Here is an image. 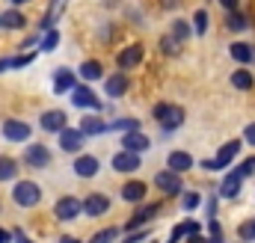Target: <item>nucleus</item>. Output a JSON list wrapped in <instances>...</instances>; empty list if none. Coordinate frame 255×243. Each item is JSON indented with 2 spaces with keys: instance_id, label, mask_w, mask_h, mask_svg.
Here are the masks:
<instances>
[{
  "instance_id": "nucleus-1",
  "label": "nucleus",
  "mask_w": 255,
  "mask_h": 243,
  "mask_svg": "<svg viewBox=\"0 0 255 243\" xmlns=\"http://www.w3.org/2000/svg\"><path fill=\"white\" fill-rule=\"evenodd\" d=\"M154 119L160 122L166 130H172V127H181V122H184V110L175 107V104H157V107H154Z\"/></svg>"
},
{
  "instance_id": "nucleus-2",
  "label": "nucleus",
  "mask_w": 255,
  "mask_h": 243,
  "mask_svg": "<svg viewBox=\"0 0 255 243\" xmlns=\"http://www.w3.org/2000/svg\"><path fill=\"white\" fill-rule=\"evenodd\" d=\"M12 196H15V202H18L21 208H33V205H39L42 190H39V184H33V181H18Z\"/></svg>"
},
{
  "instance_id": "nucleus-3",
  "label": "nucleus",
  "mask_w": 255,
  "mask_h": 243,
  "mask_svg": "<svg viewBox=\"0 0 255 243\" xmlns=\"http://www.w3.org/2000/svg\"><path fill=\"white\" fill-rule=\"evenodd\" d=\"M54 214H57V220H74V217H80V202L74 199V196H63L57 205H54Z\"/></svg>"
},
{
  "instance_id": "nucleus-4",
  "label": "nucleus",
  "mask_w": 255,
  "mask_h": 243,
  "mask_svg": "<svg viewBox=\"0 0 255 243\" xmlns=\"http://www.w3.org/2000/svg\"><path fill=\"white\" fill-rule=\"evenodd\" d=\"M3 136H6L9 142H24V139L30 136V124H27V122H18V119L3 122Z\"/></svg>"
},
{
  "instance_id": "nucleus-5",
  "label": "nucleus",
  "mask_w": 255,
  "mask_h": 243,
  "mask_svg": "<svg viewBox=\"0 0 255 243\" xmlns=\"http://www.w3.org/2000/svg\"><path fill=\"white\" fill-rule=\"evenodd\" d=\"M238 148H241V142H226V145L220 148L217 160H205L202 166H205V169H223V166H226V163H229V160L238 154Z\"/></svg>"
},
{
  "instance_id": "nucleus-6",
  "label": "nucleus",
  "mask_w": 255,
  "mask_h": 243,
  "mask_svg": "<svg viewBox=\"0 0 255 243\" xmlns=\"http://www.w3.org/2000/svg\"><path fill=\"white\" fill-rule=\"evenodd\" d=\"M89 217H101V214H107V208H110V202H107V196H101V193H92V196H86V202L80 205Z\"/></svg>"
},
{
  "instance_id": "nucleus-7",
  "label": "nucleus",
  "mask_w": 255,
  "mask_h": 243,
  "mask_svg": "<svg viewBox=\"0 0 255 243\" xmlns=\"http://www.w3.org/2000/svg\"><path fill=\"white\" fill-rule=\"evenodd\" d=\"M24 160H27L33 169H42V166H48V163H51V154H48V148H45V145H30V148H27V154H24Z\"/></svg>"
},
{
  "instance_id": "nucleus-8",
  "label": "nucleus",
  "mask_w": 255,
  "mask_h": 243,
  "mask_svg": "<svg viewBox=\"0 0 255 243\" xmlns=\"http://www.w3.org/2000/svg\"><path fill=\"white\" fill-rule=\"evenodd\" d=\"M154 184L163 190V193H181V178H178V172H157L154 175Z\"/></svg>"
},
{
  "instance_id": "nucleus-9",
  "label": "nucleus",
  "mask_w": 255,
  "mask_h": 243,
  "mask_svg": "<svg viewBox=\"0 0 255 243\" xmlns=\"http://www.w3.org/2000/svg\"><path fill=\"white\" fill-rule=\"evenodd\" d=\"M113 169L116 172H133V169H139V157L133 151H119L113 157Z\"/></svg>"
},
{
  "instance_id": "nucleus-10",
  "label": "nucleus",
  "mask_w": 255,
  "mask_h": 243,
  "mask_svg": "<svg viewBox=\"0 0 255 243\" xmlns=\"http://www.w3.org/2000/svg\"><path fill=\"white\" fill-rule=\"evenodd\" d=\"M139 60H142V45H130V48H125L122 54H119V68L122 71H128V68H133V65H139Z\"/></svg>"
},
{
  "instance_id": "nucleus-11",
  "label": "nucleus",
  "mask_w": 255,
  "mask_h": 243,
  "mask_svg": "<svg viewBox=\"0 0 255 243\" xmlns=\"http://www.w3.org/2000/svg\"><path fill=\"white\" fill-rule=\"evenodd\" d=\"M60 145H63V151H77L83 145V133L74 127H65V130H60Z\"/></svg>"
},
{
  "instance_id": "nucleus-12",
  "label": "nucleus",
  "mask_w": 255,
  "mask_h": 243,
  "mask_svg": "<svg viewBox=\"0 0 255 243\" xmlns=\"http://www.w3.org/2000/svg\"><path fill=\"white\" fill-rule=\"evenodd\" d=\"M71 101H74L77 107H92V110H98V107H101V101H98L86 86H77V89L71 92Z\"/></svg>"
},
{
  "instance_id": "nucleus-13",
  "label": "nucleus",
  "mask_w": 255,
  "mask_h": 243,
  "mask_svg": "<svg viewBox=\"0 0 255 243\" xmlns=\"http://www.w3.org/2000/svg\"><path fill=\"white\" fill-rule=\"evenodd\" d=\"M187 169H193V157L187 154V151H172L169 154V172H187Z\"/></svg>"
},
{
  "instance_id": "nucleus-14",
  "label": "nucleus",
  "mask_w": 255,
  "mask_h": 243,
  "mask_svg": "<svg viewBox=\"0 0 255 243\" xmlns=\"http://www.w3.org/2000/svg\"><path fill=\"white\" fill-rule=\"evenodd\" d=\"M74 172H77L80 178H92V175L98 172V160H95V157H89V154H83V157H77V160H74Z\"/></svg>"
},
{
  "instance_id": "nucleus-15",
  "label": "nucleus",
  "mask_w": 255,
  "mask_h": 243,
  "mask_svg": "<svg viewBox=\"0 0 255 243\" xmlns=\"http://www.w3.org/2000/svg\"><path fill=\"white\" fill-rule=\"evenodd\" d=\"M42 127L45 130H65V113L63 110H48L45 116H42Z\"/></svg>"
},
{
  "instance_id": "nucleus-16",
  "label": "nucleus",
  "mask_w": 255,
  "mask_h": 243,
  "mask_svg": "<svg viewBox=\"0 0 255 243\" xmlns=\"http://www.w3.org/2000/svg\"><path fill=\"white\" fill-rule=\"evenodd\" d=\"M142 196H145V184L142 181H128L122 187V199L125 202H142Z\"/></svg>"
},
{
  "instance_id": "nucleus-17",
  "label": "nucleus",
  "mask_w": 255,
  "mask_h": 243,
  "mask_svg": "<svg viewBox=\"0 0 255 243\" xmlns=\"http://www.w3.org/2000/svg\"><path fill=\"white\" fill-rule=\"evenodd\" d=\"M83 136H95V133H104L107 130V124L101 119H95V116H89V119H80V127H77Z\"/></svg>"
},
{
  "instance_id": "nucleus-18",
  "label": "nucleus",
  "mask_w": 255,
  "mask_h": 243,
  "mask_svg": "<svg viewBox=\"0 0 255 243\" xmlns=\"http://www.w3.org/2000/svg\"><path fill=\"white\" fill-rule=\"evenodd\" d=\"M187 235H202L199 223H181V226H175V229H172V235H169V241H166V243H178L181 238H187Z\"/></svg>"
},
{
  "instance_id": "nucleus-19",
  "label": "nucleus",
  "mask_w": 255,
  "mask_h": 243,
  "mask_svg": "<svg viewBox=\"0 0 255 243\" xmlns=\"http://www.w3.org/2000/svg\"><path fill=\"white\" fill-rule=\"evenodd\" d=\"M160 211V205H145V208H139L133 217H130V223H128V229H136V226H142L145 220H151L154 214Z\"/></svg>"
},
{
  "instance_id": "nucleus-20",
  "label": "nucleus",
  "mask_w": 255,
  "mask_h": 243,
  "mask_svg": "<svg viewBox=\"0 0 255 243\" xmlns=\"http://www.w3.org/2000/svg\"><path fill=\"white\" fill-rule=\"evenodd\" d=\"M122 145H125V151H142L145 145H148V139L142 136V133H136V130H130V133H125V139H122Z\"/></svg>"
},
{
  "instance_id": "nucleus-21",
  "label": "nucleus",
  "mask_w": 255,
  "mask_h": 243,
  "mask_svg": "<svg viewBox=\"0 0 255 243\" xmlns=\"http://www.w3.org/2000/svg\"><path fill=\"white\" fill-rule=\"evenodd\" d=\"M71 86H74V74H71L68 68H60V71L54 74V89H57V92H68Z\"/></svg>"
},
{
  "instance_id": "nucleus-22",
  "label": "nucleus",
  "mask_w": 255,
  "mask_h": 243,
  "mask_svg": "<svg viewBox=\"0 0 255 243\" xmlns=\"http://www.w3.org/2000/svg\"><path fill=\"white\" fill-rule=\"evenodd\" d=\"M125 89H128V77L125 74H113V77L107 80V95L119 98V95H125Z\"/></svg>"
},
{
  "instance_id": "nucleus-23",
  "label": "nucleus",
  "mask_w": 255,
  "mask_h": 243,
  "mask_svg": "<svg viewBox=\"0 0 255 243\" xmlns=\"http://www.w3.org/2000/svg\"><path fill=\"white\" fill-rule=\"evenodd\" d=\"M241 181H244V178H241L238 172L226 175V181H223V196H226V199H235V196L241 193Z\"/></svg>"
},
{
  "instance_id": "nucleus-24",
  "label": "nucleus",
  "mask_w": 255,
  "mask_h": 243,
  "mask_svg": "<svg viewBox=\"0 0 255 243\" xmlns=\"http://www.w3.org/2000/svg\"><path fill=\"white\" fill-rule=\"evenodd\" d=\"M232 57H235L238 62H253L255 60V48L244 45V42H235V45H232Z\"/></svg>"
},
{
  "instance_id": "nucleus-25",
  "label": "nucleus",
  "mask_w": 255,
  "mask_h": 243,
  "mask_svg": "<svg viewBox=\"0 0 255 243\" xmlns=\"http://www.w3.org/2000/svg\"><path fill=\"white\" fill-rule=\"evenodd\" d=\"M0 27H6V30H18V27H24V15L21 12H3L0 15Z\"/></svg>"
},
{
  "instance_id": "nucleus-26",
  "label": "nucleus",
  "mask_w": 255,
  "mask_h": 243,
  "mask_svg": "<svg viewBox=\"0 0 255 243\" xmlns=\"http://www.w3.org/2000/svg\"><path fill=\"white\" fill-rule=\"evenodd\" d=\"M253 83L255 80L247 68H238V71L232 74V86H235V89H253Z\"/></svg>"
},
{
  "instance_id": "nucleus-27",
  "label": "nucleus",
  "mask_w": 255,
  "mask_h": 243,
  "mask_svg": "<svg viewBox=\"0 0 255 243\" xmlns=\"http://www.w3.org/2000/svg\"><path fill=\"white\" fill-rule=\"evenodd\" d=\"M80 77H86V80H98V77H104V68H101V62L89 60L80 65Z\"/></svg>"
},
{
  "instance_id": "nucleus-28",
  "label": "nucleus",
  "mask_w": 255,
  "mask_h": 243,
  "mask_svg": "<svg viewBox=\"0 0 255 243\" xmlns=\"http://www.w3.org/2000/svg\"><path fill=\"white\" fill-rule=\"evenodd\" d=\"M15 172H18L15 160H12V157H0V181H9V178H15Z\"/></svg>"
},
{
  "instance_id": "nucleus-29",
  "label": "nucleus",
  "mask_w": 255,
  "mask_h": 243,
  "mask_svg": "<svg viewBox=\"0 0 255 243\" xmlns=\"http://www.w3.org/2000/svg\"><path fill=\"white\" fill-rule=\"evenodd\" d=\"M226 27H229L232 33H241V30H247V15H241V12H232V15H229V21H226Z\"/></svg>"
},
{
  "instance_id": "nucleus-30",
  "label": "nucleus",
  "mask_w": 255,
  "mask_h": 243,
  "mask_svg": "<svg viewBox=\"0 0 255 243\" xmlns=\"http://www.w3.org/2000/svg\"><path fill=\"white\" fill-rule=\"evenodd\" d=\"M238 235H241V241H255V220H250V223H241Z\"/></svg>"
},
{
  "instance_id": "nucleus-31",
  "label": "nucleus",
  "mask_w": 255,
  "mask_h": 243,
  "mask_svg": "<svg viewBox=\"0 0 255 243\" xmlns=\"http://www.w3.org/2000/svg\"><path fill=\"white\" fill-rule=\"evenodd\" d=\"M193 24H196V30H199V36H202V33L208 30V12H202V9H199V12L193 15Z\"/></svg>"
},
{
  "instance_id": "nucleus-32",
  "label": "nucleus",
  "mask_w": 255,
  "mask_h": 243,
  "mask_svg": "<svg viewBox=\"0 0 255 243\" xmlns=\"http://www.w3.org/2000/svg\"><path fill=\"white\" fill-rule=\"evenodd\" d=\"M235 172H238L241 178H247V175H253V172H255V157H250V160H244V163H241V166H238Z\"/></svg>"
},
{
  "instance_id": "nucleus-33",
  "label": "nucleus",
  "mask_w": 255,
  "mask_h": 243,
  "mask_svg": "<svg viewBox=\"0 0 255 243\" xmlns=\"http://www.w3.org/2000/svg\"><path fill=\"white\" fill-rule=\"evenodd\" d=\"M172 39H175V42L187 39V24H184V21H175V24H172Z\"/></svg>"
},
{
  "instance_id": "nucleus-34",
  "label": "nucleus",
  "mask_w": 255,
  "mask_h": 243,
  "mask_svg": "<svg viewBox=\"0 0 255 243\" xmlns=\"http://www.w3.org/2000/svg\"><path fill=\"white\" fill-rule=\"evenodd\" d=\"M116 238V229H104V232H98L95 238H92V243H110Z\"/></svg>"
},
{
  "instance_id": "nucleus-35",
  "label": "nucleus",
  "mask_w": 255,
  "mask_h": 243,
  "mask_svg": "<svg viewBox=\"0 0 255 243\" xmlns=\"http://www.w3.org/2000/svg\"><path fill=\"white\" fill-rule=\"evenodd\" d=\"M113 127H119V130L130 133V130H136V127H139V122H136V119H122V122H116Z\"/></svg>"
},
{
  "instance_id": "nucleus-36",
  "label": "nucleus",
  "mask_w": 255,
  "mask_h": 243,
  "mask_svg": "<svg viewBox=\"0 0 255 243\" xmlns=\"http://www.w3.org/2000/svg\"><path fill=\"white\" fill-rule=\"evenodd\" d=\"M57 42H60V36L51 30V33L45 36V42H42V51H54V48H57Z\"/></svg>"
},
{
  "instance_id": "nucleus-37",
  "label": "nucleus",
  "mask_w": 255,
  "mask_h": 243,
  "mask_svg": "<svg viewBox=\"0 0 255 243\" xmlns=\"http://www.w3.org/2000/svg\"><path fill=\"white\" fill-rule=\"evenodd\" d=\"M160 48H163L166 54H175V51H178V42H172V39H163V42H160Z\"/></svg>"
},
{
  "instance_id": "nucleus-38",
  "label": "nucleus",
  "mask_w": 255,
  "mask_h": 243,
  "mask_svg": "<svg viewBox=\"0 0 255 243\" xmlns=\"http://www.w3.org/2000/svg\"><path fill=\"white\" fill-rule=\"evenodd\" d=\"M244 136H247V142H250V145H255V122H253V124H247Z\"/></svg>"
},
{
  "instance_id": "nucleus-39",
  "label": "nucleus",
  "mask_w": 255,
  "mask_h": 243,
  "mask_svg": "<svg viewBox=\"0 0 255 243\" xmlns=\"http://www.w3.org/2000/svg\"><path fill=\"white\" fill-rule=\"evenodd\" d=\"M196 205H199V196H196V193L184 196V208H187V211H190V208H196Z\"/></svg>"
},
{
  "instance_id": "nucleus-40",
  "label": "nucleus",
  "mask_w": 255,
  "mask_h": 243,
  "mask_svg": "<svg viewBox=\"0 0 255 243\" xmlns=\"http://www.w3.org/2000/svg\"><path fill=\"white\" fill-rule=\"evenodd\" d=\"M139 241H145V232H136V235H128V241H125V243H139Z\"/></svg>"
},
{
  "instance_id": "nucleus-41",
  "label": "nucleus",
  "mask_w": 255,
  "mask_h": 243,
  "mask_svg": "<svg viewBox=\"0 0 255 243\" xmlns=\"http://www.w3.org/2000/svg\"><path fill=\"white\" fill-rule=\"evenodd\" d=\"M220 3H223L229 12H238V3H241V0H220Z\"/></svg>"
},
{
  "instance_id": "nucleus-42",
  "label": "nucleus",
  "mask_w": 255,
  "mask_h": 243,
  "mask_svg": "<svg viewBox=\"0 0 255 243\" xmlns=\"http://www.w3.org/2000/svg\"><path fill=\"white\" fill-rule=\"evenodd\" d=\"M160 6L163 9H175V6H181V0H160Z\"/></svg>"
},
{
  "instance_id": "nucleus-43",
  "label": "nucleus",
  "mask_w": 255,
  "mask_h": 243,
  "mask_svg": "<svg viewBox=\"0 0 255 243\" xmlns=\"http://www.w3.org/2000/svg\"><path fill=\"white\" fill-rule=\"evenodd\" d=\"M187 243H205V238H202V235H190V241Z\"/></svg>"
},
{
  "instance_id": "nucleus-44",
  "label": "nucleus",
  "mask_w": 255,
  "mask_h": 243,
  "mask_svg": "<svg viewBox=\"0 0 255 243\" xmlns=\"http://www.w3.org/2000/svg\"><path fill=\"white\" fill-rule=\"evenodd\" d=\"M9 241V232H6V229H0V243H6Z\"/></svg>"
},
{
  "instance_id": "nucleus-45",
  "label": "nucleus",
  "mask_w": 255,
  "mask_h": 243,
  "mask_svg": "<svg viewBox=\"0 0 255 243\" xmlns=\"http://www.w3.org/2000/svg\"><path fill=\"white\" fill-rule=\"evenodd\" d=\"M60 243H77L74 238H60Z\"/></svg>"
},
{
  "instance_id": "nucleus-46",
  "label": "nucleus",
  "mask_w": 255,
  "mask_h": 243,
  "mask_svg": "<svg viewBox=\"0 0 255 243\" xmlns=\"http://www.w3.org/2000/svg\"><path fill=\"white\" fill-rule=\"evenodd\" d=\"M3 68H9V60H0V71H3Z\"/></svg>"
},
{
  "instance_id": "nucleus-47",
  "label": "nucleus",
  "mask_w": 255,
  "mask_h": 243,
  "mask_svg": "<svg viewBox=\"0 0 255 243\" xmlns=\"http://www.w3.org/2000/svg\"><path fill=\"white\" fill-rule=\"evenodd\" d=\"M18 243H30V241H27V238H21V235H18Z\"/></svg>"
},
{
  "instance_id": "nucleus-48",
  "label": "nucleus",
  "mask_w": 255,
  "mask_h": 243,
  "mask_svg": "<svg viewBox=\"0 0 255 243\" xmlns=\"http://www.w3.org/2000/svg\"><path fill=\"white\" fill-rule=\"evenodd\" d=\"M12 3H27V0H12Z\"/></svg>"
}]
</instances>
